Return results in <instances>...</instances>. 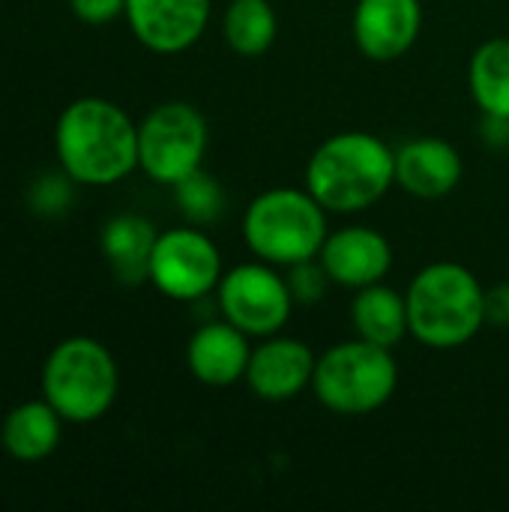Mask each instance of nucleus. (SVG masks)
I'll return each instance as SVG.
<instances>
[{
	"label": "nucleus",
	"mask_w": 509,
	"mask_h": 512,
	"mask_svg": "<svg viewBox=\"0 0 509 512\" xmlns=\"http://www.w3.org/2000/svg\"><path fill=\"white\" fill-rule=\"evenodd\" d=\"M54 153L78 186H114L138 168V123L105 96L72 99L54 123Z\"/></svg>",
	"instance_id": "obj_1"
},
{
	"label": "nucleus",
	"mask_w": 509,
	"mask_h": 512,
	"mask_svg": "<svg viewBox=\"0 0 509 512\" xmlns=\"http://www.w3.org/2000/svg\"><path fill=\"white\" fill-rule=\"evenodd\" d=\"M396 183V150L384 138L348 129L315 147L306 165V189L327 213H360L378 204Z\"/></svg>",
	"instance_id": "obj_2"
},
{
	"label": "nucleus",
	"mask_w": 509,
	"mask_h": 512,
	"mask_svg": "<svg viewBox=\"0 0 509 512\" xmlns=\"http://www.w3.org/2000/svg\"><path fill=\"white\" fill-rule=\"evenodd\" d=\"M408 330L435 351L468 345L486 324V291L480 279L456 261H435L423 267L408 291Z\"/></svg>",
	"instance_id": "obj_3"
},
{
	"label": "nucleus",
	"mask_w": 509,
	"mask_h": 512,
	"mask_svg": "<svg viewBox=\"0 0 509 512\" xmlns=\"http://www.w3.org/2000/svg\"><path fill=\"white\" fill-rule=\"evenodd\" d=\"M42 399L72 426L102 420L120 393V369L108 345L93 336L57 342L39 372Z\"/></svg>",
	"instance_id": "obj_4"
},
{
	"label": "nucleus",
	"mask_w": 509,
	"mask_h": 512,
	"mask_svg": "<svg viewBox=\"0 0 509 512\" xmlns=\"http://www.w3.org/2000/svg\"><path fill=\"white\" fill-rule=\"evenodd\" d=\"M327 234V210L309 189H267L249 201L243 216V240L252 255L285 270L318 258Z\"/></svg>",
	"instance_id": "obj_5"
},
{
	"label": "nucleus",
	"mask_w": 509,
	"mask_h": 512,
	"mask_svg": "<svg viewBox=\"0 0 509 512\" xmlns=\"http://www.w3.org/2000/svg\"><path fill=\"white\" fill-rule=\"evenodd\" d=\"M399 387V363L390 348L351 339L327 348L312 375L318 402L339 417H363L384 408Z\"/></svg>",
	"instance_id": "obj_6"
},
{
	"label": "nucleus",
	"mask_w": 509,
	"mask_h": 512,
	"mask_svg": "<svg viewBox=\"0 0 509 512\" xmlns=\"http://www.w3.org/2000/svg\"><path fill=\"white\" fill-rule=\"evenodd\" d=\"M210 129L189 102H162L138 123V168L159 186H177L204 168Z\"/></svg>",
	"instance_id": "obj_7"
},
{
	"label": "nucleus",
	"mask_w": 509,
	"mask_h": 512,
	"mask_svg": "<svg viewBox=\"0 0 509 512\" xmlns=\"http://www.w3.org/2000/svg\"><path fill=\"white\" fill-rule=\"evenodd\" d=\"M216 300L222 318L240 327L249 339L276 336L294 312L288 279L267 261H249L225 270Z\"/></svg>",
	"instance_id": "obj_8"
},
{
	"label": "nucleus",
	"mask_w": 509,
	"mask_h": 512,
	"mask_svg": "<svg viewBox=\"0 0 509 512\" xmlns=\"http://www.w3.org/2000/svg\"><path fill=\"white\" fill-rule=\"evenodd\" d=\"M222 273V252L201 231V225L159 231L147 267V282L168 300L195 303L219 288Z\"/></svg>",
	"instance_id": "obj_9"
},
{
	"label": "nucleus",
	"mask_w": 509,
	"mask_h": 512,
	"mask_svg": "<svg viewBox=\"0 0 509 512\" xmlns=\"http://www.w3.org/2000/svg\"><path fill=\"white\" fill-rule=\"evenodd\" d=\"M123 18L147 51L183 54L210 24V0H126Z\"/></svg>",
	"instance_id": "obj_10"
},
{
	"label": "nucleus",
	"mask_w": 509,
	"mask_h": 512,
	"mask_svg": "<svg viewBox=\"0 0 509 512\" xmlns=\"http://www.w3.org/2000/svg\"><path fill=\"white\" fill-rule=\"evenodd\" d=\"M423 30L420 0H357L351 33L363 57L375 63L399 60L414 48Z\"/></svg>",
	"instance_id": "obj_11"
},
{
	"label": "nucleus",
	"mask_w": 509,
	"mask_h": 512,
	"mask_svg": "<svg viewBox=\"0 0 509 512\" xmlns=\"http://www.w3.org/2000/svg\"><path fill=\"white\" fill-rule=\"evenodd\" d=\"M318 357L303 339L291 336H267L252 348L246 384L264 402H291L303 390L312 387Z\"/></svg>",
	"instance_id": "obj_12"
},
{
	"label": "nucleus",
	"mask_w": 509,
	"mask_h": 512,
	"mask_svg": "<svg viewBox=\"0 0 509 512\" xmlns=\"http://www.w3.org/2000/svg\"><path fill=\"white\" fill-rule=\"evenodd\" d=\"M321 267L327 270L333 285L360 291L366 285L384 282L393 267V246L390 240L366 225H348L327 234L321 252Z\"/></svg>",
	"instance_id": "obj_13"
},
{
	"label": "nucleus",
	"mask_w": 509,
	"mask_h": 512,
	"mask_svg": "<svg viewBox=\"0 0 509 512\" xmlns=\"http://www.w3.org/2000/svg\"><path fill=\"white\" fill-rule=\"evenodd\" d=\"M252 357L249 336L231 321H207L186 342L189 375L204 387H231L246 378Z\"/></svg>",
	"instance_id": "obj_14"
},
{
	"label": "nucleus",
	"mask_w": 509,
	"mask_h": 512,
	"mask_svg": "<svg viewBox=\"0 0 509 512\" xmlns=\"http://www.w3.org/2000/svg\"><path fill=\"white\" fill-rule=\"evenodd\" d=\"M462 180V156L444 138H414L396 150V186L420 201L450 195Z\"/></svg>",
	"instance_id": "obj_15"
},
{
	"label": "nucleus",
	"mask_w": 509,
	"mask_h": 512,
	"mask_svg": "<svg viewBox=\"0 0 509 512\" xmlns=\"http://www.w3.org/2000/svg\"><path fill=\"white\" fill-rule=\"evenodd\" d=\"M63 426L66 420L45 402V399H30L15 405L0 426V444L9 459L33 465L45 462L48 456L57 453L63 441Z\"/></svg>",
	"instance_id": "obj_16"
},
{
	"label": "nucleus",
	"mask_w": 509,
	"mask_h": 512,
	"mask_svg": "<svg viewBox=\"0 0 509 512\" xmlns=\"http://www.w3.org/2000/svg\"><path fill=\"white\" fill-rule=\"evenodd\" d=\"M159 231L153 222L141 213H117L111 216L99 231V249L108 261L111 273L123 285H141L147 282L150 255L156 246Z\"/></svg>",
	"instance_id": "obj_17"
},
{
	"label": "nucleus",
	"mask_w": 509,
	"mask_h": 512,
	"mask_svg": "<svg viewBox=\"0 0 509 512\" xmlns=\"http://www.w3.org/2000/svg\"><path fill=\"white\" fill-rule=\"evenodd\" d=\"M351 324L360 339L393 351L411 333L405 294H399L384 282L360 288L351 303Z\"/></svg>",
	"instance_id": "obj_18"
},
{
	"label": "nucleus",
	"mask_w": 509,
	"mask_h": 512,
	"mask_svg": "<svg viewBox=\"0 0 509 512\" xmlns=\"http://www.w3.org/2000/svg\"><path fill=\"white\" fill-rule=\"evenodd\" d=\"M468 87L477 102V108L486 117H504L509 120V39L495 36L486 39L474 54L468 66Z\"/></svg>",
	"instance_id": "obj_19"
},
{
	"label": "nucleus",
	"mask_w": 509,
	"mask_h": 512,
	"mask_svg": "<svg viewBox=\"0 0 509 512\" xmlns=\"http://www.w3.org/2000/svg\"><path fill=\"white\" fill-rule=\"evenodd\" d=\"M279 18L270 0H231L222 15V36L240 57H261L273 48Z\"/></svg>",
	"instance_id": "obj_20"
},
{
	"label": "nucleus",
	"mask_w": 509,
	"mask_h": 512,
	"mask_svg": "<svg viewBox=\"0 0 509 512\" xmlns=\"http://www.w3.org/2000/svg\"><path fill=\"white\" fill-rule=\"evenodd\" d=\"M171 189L177 198V210L183 213L189 225H213L225 210V189L204 168L183 177Z\"/></svg>",
	"instance_id": "obj_21"
},
{
	"label": "nucleus",
	"mask_w": 509,
	"mask_h": 512,
	"mask_svg": "<svg viewBox=\"0 0 509 512\" xmlns=\"http://www.w3.org/2000/svg\"><path fill=\"white\" fill-rule=\"evenodd\" d=\"M75 180L57 165V171H45L39 174L30 189H27V207L42 216V219H54L63 216L72 207V195H75Z\"/></svg>",
	"instance_id": "obj_22"
},
{
	"label": "nucleus",
	"mask_w": 509,
	"mask_h": 512,
	"mask_svg": "<svg viewBox=\"0 0 509 512\" xmlns=\"http://www.w3.org/2000/svg\"><path fill=\"white\" fill-rule=\"evenodd\" d=\"M285 279H288V288L294 294V303H306V306L324 300L327 288L333 285L318 258H309V261H300V264L288 267Z\"/></svg>",
	"instance_id": "obj_23"
},
{
	"label": "nucleus",
	"mask_w": 509,
	"mask_h": 512,
	"mask_svg": "<svg viewBox=\"0 0 509 512\" xmlns=\"http://www.w3.org/2000/svg\"><path fill=\"white\" fill-rule=\"evenodd\" d=\"M69 9L81 24L99 27V24H111L123 18L126 0H69Z\"/></svg>",
	"instance_id": "obj_24"
},
{
	"label": "nucleus",
	"mask_w": 509,
	"mask_h": 512,
	"mask_svg": "<svg viewBox=\"0 0 509 512\" xmlns=\"http://www.w3.org/2000/svg\"><path fill=\"white\" fill-rule=\"evenodd\" d=\"M486 324L509 327V285L486 291Z\"/></svg>",
	"instance_id": "obj_25"
}]
</instances>
